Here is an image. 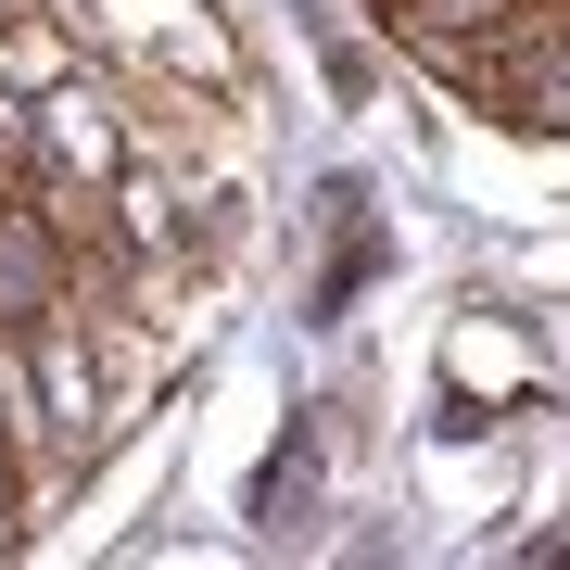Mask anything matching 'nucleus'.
I'll use <instances>...</instances> for the list:
<instances>
[{
	"instance_id": "nucleus-3",
	"label": "nucleus",
	"mask_w": 570,
	"mask_h": 570,
	"mask_svg": "<svg viewBox=\"0 0 570 570\" xmlns=\"http://www.w3.org/2000/svg\"><path fill=\"white\" fill-rule=\"evenodd\" d=\"M13 165H26V140H13V127H0V178H13Z\"/></svg>"
},
{
	"instance_id": "nucleus-2",
	"label": "nucleus",
	"mask_w": 570,
	"mask_h": 570,
	"mask_svg": "<svg viewBox=\"0 0 570 570\" xmlns=\"http://www.w3.org/2000/svg\"><path fill=\"white\" fill-rule=\"evenodd\" d=\"M469 13H494V0H381V26H393V39H419V51H431V39H456Z\"/></svg>"
},
{
	"instance_id": "nucleus-1",
	"label": "nucleus",
	"mask_w": 570,
	"mask_h": 570,
	"mask_svg": "<svg viewBox=\"0 0 570 570\" xmlns=\"http://www.w3.org/2000/svg\"><path fill=\"white\" fill-rule=\"evenodd\" d=\"M63 279H77V242H51L26 204H0V330L63 317Z\"/></svg>"
}]
</instances>
